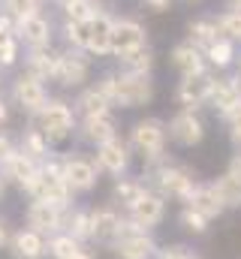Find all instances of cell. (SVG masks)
<instances>
[{"instance_id": "cell-11", "label": "cell", "mask_w": 241, "mask_h": 259, "mask_svg": "<svg viewBox=\"0 0 241 259\" xmlns=\"http://www.w3.org/2000/svg\"><path fill=\"white\" fill-rule=\"evenodd\" d=\"M163 214H166V199L160 193H151V190L142 196L139 202H133V205L127 208V217H130L139 229H145V232L154 229V226L163 220Z\"/></svg>"}, {"instance_id": "cell-12", "label": "cell", "mask_w": 241, "mask_h": 259, "mask_svg": "<svg viewBox=\"0 0 241 259\" xmlns=\"http://www.w3.org/2000/svg\"><path fill=\"white\" fill-rule=\"evenodd\" d=\"M142 46H145V27L139 21H133V18L115 21V27H112V55L115 58H124Z\"/></svg>"}, {"instance_id": "cell-34", "label": "cell", "mask_w": 241, "mask_h": 259, "mask_svg": "<svg viewBox=\"0 0 241 259\" xmlns=\"http://www.w3.org/2000/svg\"><path fill=\"white\" fill-rule=\"evenodd\" d=\"M60 6L66 12V21H91L97 15L94 0H60Z\"/></svg>"}, {"instance_id": "cell-28", "label": "cell", "mask_w": 241, "mask_h": 259, "mask_svg": "<svg viewBox=\"0 0 241 259\" xmlns=\"http://www.w3.org/2000/svg\"><path fill=\"white\" fill-rule=\"evenodd\" d=\"M187 33H190V42L199 49H208L217 36H220V30H217V21H208V18H199V21H190L187 24Z\"/></svg>"}, {"instance_id": "cell-7", "label": "cell", "mask_w": 241, "mask_h": 259, "mask_svg": "<svg viewBox=\"0 0 241 259\" xmlns=\"http://www.w3.org/2000/svg\"><path fill=\"white\" fill-rule=\"evenodd\" d=\"M154 184H157L160 196H175L181 202H187L193 187H196L193 175L187 169H181V166H172V163H160L154 169Z\"/></svg>"}, {"instance_id": "cell-26", "label": "cell", "mask_w": 241, "mask_h": 259, "mask_svg": "<svg viewBox=\"0 0 241 259\" xmlns=\"http://www.w3.org/2000/svg\"><path fill=\"white\" fill-rule=\"evenodd\" d=\"M118 61H120V72H130V75H151L154 55H151V49H148V46H142V49H136V52H130V55H124V58H118Z\"/></svg>"}, {"instance_id": "cell-38", "label": "cell", "mask_w": 241, "mask_h": 259, "mask_svg": "<svg viewBox=\"0 0 241 259\" xmlns=\"http://www.w3.org/2000/svg\"><path fill=\"white\" fill-rule=\"evenodd\" d=\"M63 36H66V42L72 49L85 52V46H88V21H66L63 24Z\"/></svg>"}, {"instance_id": "cell-29", "label": "cell", "mask_w": 241, "mask_h": 259, "mask_svg": "<svg viewBox=\"0 0 241 259\" xmlns=\"http://www.w3.org/2000/svg\"><path fill=\"white\" fill-rule=\"evenodd\" d=\"M75 109L88 118V115H100V112H109L112 106H109V100L100 94V88L94 84V88H88V91H82L78 94V100H75Z\"/></svg>"}, {"instance_id": "cell-46", "label": "cell", "mask_w": 241, "mask_h": 259, "mask_svg": "<svg viewBox=\"0 0 241 259\" xmlns=\"http://www.w3.org/2000/svg\"><path fill=\"white\" fill-rule=\"evenodd\" d=\"M6 241H9V238H6V226L0 223V250H3V244H6Z\"/></svg>"}, {"instance_id": "cell-21", "label": "cell", "mask_w": 241, "mask_h": 259, "mask_svg": "<svg viewBox=\"0 0 241 259\" xmlns=\"http://www.w3.org/2000/svg\"><path fill=\"white\" fill-rule=\"evenodd\" d=\"M187 205L190 208H196V211H202L208 220H214L217 214H223V199L217 196V190H214V184H196L193 187V193H190V199H187Z\"/></svg>"}, {"instance_id": "cell-19", "label": "cell", "mask_w": 241, "mask_h": 259, "mask_svg": "<svg viewBox=\"0 0 241 259\" xmlns=\"http://www.w3.org/2000/svg\"><path fill=\"white\" fill-rule=\"evenodd\" d=\"M82 136L91 142V145H103L109 139L118 136V124L112 118V112H100V115H88L82 121Z\"/></svg>"}, {"instance_id": "cell-13", "label": "cell", "mask_w": 241, "mask_h": 259, "mask_svg": "<svg viewBox=\"0 0 241 259\" xmlns=\"http://www.w3.org/2000/svg\"><path fill=\"white\" fill-rule=\"evenodd\" d=\"M211 84H214V78L208 75V72H196V75H184L178 84V103L187 109V112H193L196 106H202V103H208V94H211Z\"/></svg>"}, {"instance_id": "cell-17", "label": "cell", "mask_w": 241, "mask_h": 259, "mask_svg": "<svg viewBox=\"0 0 241 259\" xmlns=\"http://www.w3.org/2000/svg\"><path fill=\"white\" fill-rule=\"evenodd\" d=\"M0 172H3V178H6V181L18 184V187L27 193V187L33 184V178H36V172H39V163H36V160H30L24 151H15V154L0 166Z\"/></svg>"}, {"instance_id": "cell-24", "label": "cell", "mask_w": 241, "mask_h": 259, "mask_svg": "<svg viewBox=\"0 0 241 259\" xmlns=\"http://www.w3.org/2000/svg\"><path fill=\"white\" fill-rule=\"evenodd\" d=\"M172 64L178 66L181 75H196V72H205V61L199 55V49L193 42H181L172 49Z\"/></svg>"}, {"instance_id": "cell-48", "label": "cell", "mask_w": 241, "mask_h": 259, "mask_svg": "<svg viewBox=\"0 0 241 259\" xmlns=\"http://www.w3.org/2000/svg\"><path fill=\"white\" fill-rule=\"evenodd\" d=\"M3 190H6V178L0 175V196H3Z\"/></svg>"}, {"instance_id": "cell-15", "label": "cell", "mask_w": 241, "mask_h": 259, "mask_svg": "<svg viewBox=\"0 0 241 259\" xmlns=\"http://www.w3.org/2000/svg\"><path fill=\"white\" fill-rule=\"evenodd\" d=\"M94 163H97V169H103L109 175H124L127 166H130V148L115 136V139L97 145V160Z\"/></svg>"}, {"instance_id": "cell-23", "label": "cell", "mask_w": 241, "mask_h": 259, "mask_svg": "<svg viewBox=\"0 0 241 259\" xmlns=\"http://www.w3.org/2000/svg\"><path fill=\"white\" fill-rule=\"evenodd\" d=\"M208 103L217 109V115L223 118L226 112H232L235 106H238V91H235V84H232V78H214V84H211V94H208Z\"/></svg>"}, {"instance_id": "cell-9", "label": "cell", "mask_w": 241, "mask_h": 259, "mask_svg": "<svg viewBox=\"0 0 241 259\" xmlns=\"http://www.w3.org/2000/svg\"><path fill=\"white\" fill-rule=\"evenodd\" d=\"M15 39L24 42L27 49H49L52 46V21L43 12L24 15L15 21Z\"/></svg>"}, {"instance_id": "cell-50", "label": "cell", "mask_w": 241, "mask_h": 259, "mask_svg": "<svg viewBox=\"0 0 241 259\" xmlns=\"http://www.w3.org/2000/svg\"><path fill=\"white\" fill-rule=\"evenodd\" d=\"M190 259H196V256H190Z\"/></svg>"}, {"instance_id": "cell-31", "label": "cell", "mask_w": 241, "mask_h": 259, "mask_svg": "<svg viewBox=\"0 0 241 259\" xmlns=\"http://www.w3.org/2000/svg\"><path fill=\"white\" fill-rule=\"evenodd\" d=\"M205 55H208V61L217 66V69H223V66H229L232 61H235V46H232V39L217 36V39L205 49Z\"/></svg>"}, {"instance_id": "cell-32", "label": "cell", "mask_w": 241, "mask_h": 259, "mask_svg": "<svg viewBox=\"0 0 241 259\" xmlns=\"http://www.w3.org/2000/svg\"><path fill=\"white\" fill-rule=\"evenodd\" d=\"M63 229H66V235H72L75 241H88V238H91V211H66Z\"/></svg>"}, {"instance_id": "cell-4", "label": "cell", "mask_w": 241, "mask_h": 259, "mask_svg": "<svg viewBox=\"0 0 241 259\" xmlns=\"http://www.w3.org/2000/svg\"><path fill=\"white\" fill-rule=\"evenodd\" d=\"M133 148L145 157L148 166L163 163V148H166V124L157 118H145L133 127Z\"/></svg>"}, {"instance_id": "cell-3", "label": "cell", "mask_w": 241, "mask_h": 259, "mask_svg": "<svg viewBox=\"0 0 241 259\" xmlns=\"http://www.w3.org/2000/svg\"><path fill=\"white\" fill-rule=\"evenodd\" d=\"M112 250H115L118 259H154L157 256L154 238L145 229H139L130 217L120 223V232H118V238L112 241Z\"/></svg>"}, {"instance_id": "cell-22", "label": "cell", "mask_w": 241, "mask_h": 259, "mask_svg": "<svg viewBox=\"0 0 241 259\" xmlns=\"http://www.w3.org/2000/svg\"><path fill=\"white\" fill-rule=\"evenodd\" d=\"M24 72H30L39 81L55 78V72H58V52H52V49H30L27 52V69Z\"/></svg>"}, {"instance_id": "cell-2", "label": "cell", "mask_w": 241, "mask_h": 259, "mask_svg": "<svg viewBox=\"0 0 241 259\" xmlns=\"http://www.w3.org/2000/svg\"><path fill=\"white\" fill-rule=\"evenodd\" d=\"M30 127H36L52 145H60L72 136L75 130V112L69 109V103L63 100H49L33 118H30Z\"/></svg>"}, {"instance_id": "cell-5", "label": "cell", "mask_w": 241, "mask_h": 259, "mask_svg": "<svg viewBox=\"0 0 241 259\" xmlns=\"http://www.w3.org/2000/svg\"><path fill=\"white\" fill-rule=\"evenodd\" d=\"M12 103L24 112V115H36L46 103H49V91H46V81L33 78L30 72H21L15 81H12Z\"/></svg>"}, {"instance_id": "cell-1", "label": "cell", "mask_w": 241, "mask_h": 259, "mask_svg": "<svg viewBox=\"0 0 241 259\" xmlns=\"http://www.w3.org/2000/svg\"><path fill=\"white\" fill-rule=\"evenodd\" d=\"M97 88H100V94L109 100V106H120V109L148 106V103L154 100V81H151V75L106 72Z\"/></svg>"}, {"instance_id": "cell-40", "label": "cell", "mask_w": 241, "mask_h": 259, "mask_svg": "<svg viewBox=\"0 0 241 259\" xmlns=\"http://www.w3.org/2000/svg\"><path fill=\"white\" fill-rule=\"evenodd\" d=\"M15 151H18V148H15V142H12L6 133H0V166H3V163H6Z\"/></svg>"}, {"instance_id": "cell-33", "label": "cell", "mask_w": 241, "mask_h": 259, "mask_svg": "<svg viewBox=\"0 0 241 259\" xmlns=\"http://www.w3.org/2000/svg\"><path fill=\"white\" fill-rule=\"evenodd\" d=\"M214 190H217V196L223 199L226 208H241V184L235 181V178H229V175L217 178V181H214Z\"/></svg>"}, {"instance_id": "cell-37", "label": "cell", "mask_w": 241, "mask_h": 259, "mask_svg": "<svg viewBox=\"0 0 241 259\" xmlns=\"http://www.w3.org/2000/svg\"><path fill=\"white\" fill-rule=\"evenodd\" d=\"M181 226L187 229V232H193V235H202L205 229H208V217L202 214V211H196V208H190V205H184V211H181Z\"/></svg>"}, {"instance_id": "cell-25", "label": "cell", "mask_w": 241, "mask_h": 259, "mask_svg": "<svg viewBox=\"0 0 241 259\" xmlns=\"http://www.w3.org/2000/svg\"><path fill=\"white\" fill-rule=\"evenodd\" d=\"M18 151H24L30 160H36V163H43V160H49L52 157V142L39 133L36 127H30V130H24L21 133V148Z\"/></svg>"}, {"instance_id": "cell-6", "label": "cell", "mask_w": 241, "mask_h": 259, "mask_svg": "<svg viewBox=\"0 0 241 259\" xmlns=\"http://www.w3.org/2000/svg\"><path fill=\"white\" fill-rule=\"evenodd\" d=\"M60 175H63V181L72 193H88V190L97 187L100 169L88 157H60Z\"/></svg>"}, {"instance_id": "cell-41", "label": "cell", "mask_w": 241, "mask_h": 259, "mask_svg": "<svg viewBox=\"0 0 241 259\" xmlns=\"http://www.w3.org/2000/svg\"><path fill=\"white\" fill-rule=\"evenodd\" d=\"M157 259H190V253L184 247H166V250L157 253Z\"/></svg>"}, {"instance_id": "cell-10", "label": "cell", "mask_w": 241, "mask_h": 259, "mask_svg": "<svg viewBox=\"0 0 241 259\" xmlns=\"http://www.w3.org/2000/svg\"><path fill=\"white\" fill-rule=\"evenodd\" d=\"M24 217H27V229L39 232V235H58L66 223V211H60L49 202H36V199L27 205Z\"/></svg>"}, {"instance_id": "cell-44", "label": "cell", "mask_w": 241, "mask_h": 259, "mask_svg": "<svg viewBox=\"0 0 241 259\" xmlns=\"http://www.w3.org/2000/svg\"><path fill=\"white\" fill-rule=\"evenodd\" d=\"M145 3H148V6H151V9H154V12H166V9H169V3H172V0H145Z\"/></svg>"}, {"instance_id": "cell-20", "label": "cell", "mask_w": 241, "mask_h": 259, "mask_svg": "<svg viewBox=\"0 0 241 259\" xmlns=\"http://www.w3.org/2000/svg\"><path fill=\"white\" fill-rule=\"evenodd\" d=\"M12 253H15V259H43L49 253L46 235H39L33 229H18L12 235Z\"/></svg>"}, {"instance_id": "cell-27", "label": "cell", "mask_w": 241, "mask_h": 259, "mask_svg": "<svg viewBox=\"0 0 241 259\" xmlns=\"http://www.w3.org/2000/svg\"><path fill=\"white\" fill-rule=\"evenodd\" d=\"M82 250H85L82 241H75V238L66 235V232L52 235V241H49V253H52V259H78Z\"/></svg>"}, {"instance_id": "cell-49", "label": "cell", "mask_w": 241, "mask_h": 259, "mask_svg": "<svg viewBox=\"0 0 241 259\" xmlns=\"http://www.w3.org/2000/svg\"><path fill=\"white\" fill-rule=\"evenodd\" d=\"M232 3V9H241V0H229Z\"/></svg>"}, {"instance_id": "cell-43", "label": "cell", "mask_w": 241, "mask_h": 259, "mask_svg": "<svg viewBox=\"0 0 241 259\" xmlns=\"http://www.w3.org/2000/svg\"><path fill=\"white\" fill-rule=\"evenodd\" d=\"M229 136H232V142H235V145L241 148V118H238V121H232V124H229Z\"/></svg>"}, {"instance_id": "cell-45", "label": "cell", "mask_w": 241, "mask_h": 259, "mask_svg": "<svg viewBox=\"0 0 241 259\" xmlns=\"http://www.w3.org/2000/svg\"><path fill=\"white\" fill-rule=\"evenodd\" d=\"M6 118H9V106H6V100L0 97V124H6Z\"/></svg>"}, {"instance_id": "cell-39", "label": "cell", "mask_w": 241, "mask_h": 259, "mask_svg": "<svg viewBox=\"0 0 241 259\" xmlns=\"http://www.w3.org/2000/svg\"><path fill=\"white\" fill-rule=\"evenodd\" d=\"M18 46H21V42L15 39V33L0 42V66H12L18 61Z\"/></svg>"}, {"instance_id": "cell-47", "label": "cell", "mask_w": 241, "mask_h": 259, "mask_svg": "<svg viewBox=\"0 0 241 259\" xmlns=\"http://www.w3.org/2000/svg\"><path fill=\"white\" fill-rule=\"evenodd\" d=\"M232 84H235V91H238V100H241V72H238V75H232Z\"/></svg>"}, {"instance_id": "cell-14", "label": "cell", "mask_w": 241, "mask_h": 259, "mask_svg": "<svg viewBox=\"0 0 241 259\" xmlns=\"http://www.w3.org/2000/svg\"><path fill=\"white\" fill-rule=\"evenodd\" d=\"M112 27H115V21L106 12H97L88 21V46H85V52L97 55V58L112 55Z\"/></svg>"}, {"instance_id": "cell-8", "label": "cell", "mask_w": 241, "mask_h": 259, "mask_svg": "<svg viewBox=\"0 0 241 259\" xmlns=\"http://www.w3.org/2000/svg\"><path fill=\"white\" fill-rule=\"evenodd\" d=\"M91 75V58L88 52H78V49H69V52H60L58 55V72H55V81H60L63 88H82Z\"/></svg>"}, {"instance_id": "cell-18", "label": "cell", "mask_w": 241, "mask_h": 259, "mask_svg": "<svg viewBox=\"0 0 241 259\" xmlns=\"http://www.w3.org/2000/svg\"><path fill=\"white\" fill-rule=\"evenodd\" d=\"M120 223H124V217L112 205H103V208L91 211V238H97L103 244H112L120 232Z\"/></svg>"}, {"instance_id": "cell-36", "label": "cell", "mask_w": 241, "mask_h": 259, "mask_svg": "<svg viewBox=\"0 0 241 259\" xmlns=\"http://www.w3.org/2000/svg\"><path fill=\"white\" fill-rule=\"evenodd\" d=\"M217 30L226 36V39H232V42H238L241 39V9H232V12H223L220 18H217Z\"/></svg>"}, {"instance_id": "cell-16", "label": "cell", "mask_w": 241, "mask_h": 259, "mask_svg": "<svg viewBox=\"0 0 241 259\" xmlns=\"http://www.w3.org/2000/svg\"><path fill=\"white\" fill-rule=\"evenodd\" d=\"M169 136L184 145V148H193V145H199L202 139H205V124L199 121V115H193V112H178L172 121H169Z\"/></svg>"}, {"instance_id": "cell-30", "label": "cell", "mask_w": 241, "mask_h": 259, "mask_svg": "<svg viewBox=\"0 0 241 259\" xmlns=\"http://www.w3.org/2000/svg\"><path fill=\"white\" fill-rule=\"evenodd\" d=\"M145 193H148V187L139 178H120L118 184H115V199H118L124 208H130L133 202H139Z\"/></svg>"}, {"instance_id": "cell-35", "label": "cell", "mask_w": 241, "mask_h": 259, "mask_svg": "<svg viewBox=\"0 0 241 259\" xmlns=\"http://www.w3.org/2000/svg\"><path fill=\"white\" fill-rule=\"evenodd\" d=\"M0 6H3V15H9L12 21L39 12V0H0Z\"/></svg>"}, {"instance_id": "cell-42", "label": "cell", "mask_w": 241, "mask_h": 259, "mask_svg": "<svg viewBox=\"0 0 241 259\" xmlns=\"http://www.w3.org/2000/svg\"><path fill=\"white\" fill-rule=\"evenodd\" d=\"M226 175H229V178H235V181L241 184V154H235V157L229 160V172H226Z\"/></svg>"}]
</instances>
